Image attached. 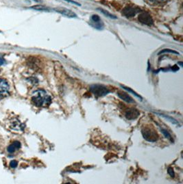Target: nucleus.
Returning <instances> with one entry per match:
<instances>
[{"mask_svg": "<svg viewBox=\"0 0 183 184\" xmlns=\"http://www.w3.org/2000/svg\"><path fill=\"white\" fill-rule=\"evenodd\" d=\"M165 52H169V53H173L175 54H179L178 52H177V51H174V50H171V49H163L162 51H160L158 54L163 53H165Z\"/></svg>", "mask_w": 183, "mask_h": 184, "instance_id": "obj_17", "label": "nucleus"}, {"mask_svg": "<svg viewBox=\"0 0 183 184\" xmlns=\"http://www.w3.org/2000/svg\"><path fill=\"white\" fill-rule=\"evenodd\" d=\"M5 63V60H4L2 58H1V57H0V66H2V65H3V64Z\"/></svg>", "mask_w": 183, "mask_h": 184, "instance_id": "obj_22", "label": "nucleus"}, {"mask_svg": "<svg viewBox=\"0 0 183 184\" xmlns=\"http://www.w3.org/2000/svg\"><path fill=\"white\" fill-rule=\"evenodd\" d=\"M160 131L161 132H162V134L165 136V137L166 138H168L170 140H172V138H171V134L169 133L168 131H167L166 129H160Z\"/></svg>", "mask_w": 183, "mask_h": 184, "instance_id": "obj_16", "label": "nucleus"}, {"mask_svg": "<svg viewBox=\"0 0 183 184\" xmlns=\"http://www.w3.org/2000/svg\"><path fill=\"white\" fill-rule=\"evenodd\" d=\"M32 9L39 10V11H50V9H48L47 7L41 6V5H36V6H33L31 7Z\"/></svg>", "mask_w": 183, "mask_h": 184, "instance_id": "obj_11", "label": "nucleus"}, {"mask_svg": "<svg viewBox=\"0 0 183 184\" xmlns=\"http://www.w3.org/2000/svg\"><path fill=\"white\" fill-rule=\"evenodd\" d=\"M139 9H136V7L132 6H126L122 10V14L125 17L131 18L134 17L136 15V13L139 12Z\"/></svg>", "mask_w": 183, "mask_h": 184, "instance_id": "obj_5", "label": "nucleus"}, {"mask_svg": "<svg viewBox=\"0 0 183 184\" xmlns=\"http://www.w3.org/2000/svg\"><path fill=\"white\" fill-rule=\"evenodd\" d=\"M17 164H18V163H17V161L12 160V161L10 162V167H11V168H13V169H15V168H16V167L17 166Z\"/></svg>", "mask_w": 183, "mask_h": 184, "instance_id": "obj_20", "label": "nucleus"}, {"mask_svg": "<svg viewBox=\"0 0 183 184\" xmlns=\"http://www.w3.org/2000/svg\"><path fill=\"white\" fill-rule=\"evenodd\" d=\"M117 95L119 97L120 99H122L123 101H124L127 103H134V100L132 99V97H131L130 95H128L127 93H123V92H119L118 93H117Z\"/></svg>", "mask_w": 183, "mask_h": 184, "instance_id": "obj_9", "label": "nucleus"}, {"mask_svg": "<svg viewBox=\"0 0 183 184\" xmlns=\"http://www.w3.org/2000/svg\"><path fill=\"white\" fill-rule=\"evenodd\" d=\"M97 10H100V11L101 12H102V14H104V15L105 16H106V17H108V18L113 19H117L116 16H114V15H113L111 14L110 12L107 11V10H104V9H97Z\"/></svg>", "mask_w": 183, "mask_h": 184, "instance_id": "obj_12", "label": "nucleus"}, {"mask_svg": "<svg viewBox=\"0 0 183 184\" xmlns=\"http://www.w3.org/2000/svg\"><path fill=\"white\" fill-rule=\"evenodd\" d=\"M121 87L122 88H124V90H127L128 92H129V93H132L135 96H136V97H138V98H139L141 100H142V97L139 95V94H138L137 93H136V92H135V91H133L132 89L131 88H128V87H125V86H121Z\"/></svg>", "mask_w": 183, "mask_h": 184, "instance_id": "obj_15", "label": "nucleus"}, {"mask_svg": "<svg viewBox=\"0 0 183 184\" xmlns=\"http://www.w3.org/2000/svg\"><path fill=\"white\" fill-rule=\"evenodd\" d=\"M138 20L141 23L146 26H152L154 22L152 16L147 12H143L139 15Z\"/></svg>", "mask_w": 183, "mask_h": 184, "instance_id": "obj_4", "label": "nucleus"}, {"mask_svg": "<svg viewBox=\"0 0 183 184\" xmlns=\"http://www.w3.org/2000/svg\"><path fill=\"white\" fill-rule=\"evenodd\" d=\"M32 101L36 106L46 107L51 104V99L45 90H38L32 94Z\"/></svg>", "mask_w": 183, "mask_h": 184, "instance_id": "obj_1", "label": "nucleus"}, {"mask_svg": "<svg viewBox=\"0 0 183 184\" xmlns=\"http://www.w3.org/2000/svg\"><path fill=\"white\" fill-rule=\"evenodd\" d=\"M141 134L143 138L150 142H154L158 139V134L152 128H144L141 130Z\"/></svg>", "mask_w": 183, "mask_h": 184, "instance_id": "obj_2", "label": "nucleus"}, {"mask_svg": "<svg viewBox=\"0 0 183 184\" xmlns=\"http://www.w3.org/2000/svg\"><path fill=\"white\" fill-rule=\"evenodd\" d=\"M140 114V112L138 110L136 109H129L125 113V118L128 120H135Z\"/></svg>", "mask_w": 183, "mask_h": 184, "instance_id": "obj_8", "label": "nucleus"}, {"mask_svg": "<svg viewBox=\"0 0 183 184\" xmlns=\"http://www.w3.org/2000/svg\"><path fill=\"white\" fill-rule=\"evenodd\" d=\"M54 10H55L56 12L60 13L64 16H66V17H69V18H75L77 17V15L75 12H73L72 10H70L69 9H65V8H56V9H54Z\"/></svg>", "mask_w": 183, "mask_h": 184, "instance_id": "obj_7", "label": "nucleus"}, {"mask_svg": "<svg viewBox=\"0 0 183 184\" xmlns=\"http://www.w3.org/2000/svg\"><path fill=\"white\" fill-rule=\"evenodd\" d=\"M65 1H66L67 2H69V3H72L73 4H75V5H76V6H81L80 4H79V3H78V2H76L73 1V0H65Z\"/></svg>", "mask_w": 183, "mask_h": 184, "instance_id": "obj_21", "label": "nucleus"}, {"mask_svg": "<svg viewBox=\"0 0 183 184\" xmlns=\"http://www.w3.org/2000/svg\"><path fill=\"white\" fill-rule=\"evenodd\" d=\"M90 91L96 97H104L110 93V90L105 86L93 84L90 86Z\"/></svg>", "mask_w": 183, "mask_h": 184, "instance_id": "obj_3", "label": "nucleus"}, {"mask_svg": "<svg viewBox=\"0 0 183 184\" xmlns=\"http://www.w3.org/2000/svg\"><path fill=\"white\" fill-rule=\"evenodd\" d=\"M158 114V115H160V116H163V118H166L167 120H168L169 121H170L171 123L175 124V125H178V122L176 120H175L174 118H171V117H169V116H167V115H164V114Z\"/></svg>", "mask_w": 183, "mask_h": 184, "instance_id": "obj_13", "label": "nucleus"}, {"mask_svg": "<svg viewBox=\"0 0 183 184\" xmlns=\"http://www.w3.org/2000/svg\"><path fill=\"white\" fill-rule=\"evenodd\" d=\"M167 172L168 174L171 176V177H174V175H175V173H174V169H172V168L171 167H169L168 169H167Z\"/></svg>", "mask_w": 183, "mask_h": 184, "instance_id": "obj_19", "label": "nucleus"}, {"mask_svg": "<svg viewBox=\"0 0 183 184\" xmlns=\"http://www.w3.org/2000/svg\"><path fill=\"white\" fill-rule=\"evenodd\" d=\"M9 93V84L4 79H0V97H6Z\"/></svg>", "mask_w": 183, "mask_h": 184, "instance_id": "obj_6", "label": "nucleus"}, {"mask_svg": "<svg viewBox=\"0 0 183 184\" xmlns=\"http://www.w3.org/2000/svg\"><path fill=\"white\" fill-rule=\"evenodd\" d=\"M147 1L150 2V3H152V4H160L163 3V2H165L166 0H147Z\"/></svg>", "mask_w": 183, "mask_h": 184, "instance_id": "obj_18", "label": "nucleus"}, {"mask_svg": "<svg viewBox=\"0 0 183 184\" xmlns=\"http://www.w3.org/2000/svg\"><path fill=\"white\" fill-rule=\"evenodd\" d=\"M21 147V143L19 142L15 141L14 142H12L11 145H10L9 147H8V152L9 153H15L16 151L18 150L19 148H20Z\"/></svg>", "mask_w": 183, "mask_h": 184, "instance_id": "obj_10", "label": "nucleus"}, {"mask_svg": "<svg viewBox=\"0 0 183 184\" xmlns=\"http://www.w3.org/2000/svg\"><path fill=\"white\" fill-rule=\"evenodd\" d=\"M91 20L93 21V22L94 23H96L97 24V25H99V26L100 27V28H102L101 27V20H100V18L98 15H93L91 17Z\"/></svg>", "mask_w": 183, "mask_h": 184, "instance_id": "obj_14", "label": "nucleus"}]
</instances>
